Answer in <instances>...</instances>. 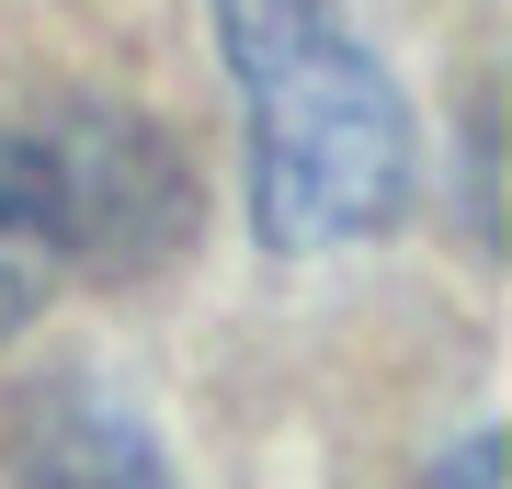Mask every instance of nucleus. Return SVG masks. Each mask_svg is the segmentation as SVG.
Returning a JSON list of instances; mask_svg holds the SVG:
<instances>
[{
    "instance_id": "f03ea898",
    "label": "nucleus",
    "mask_w": 512,
    "mask_h": 489,
    "mask_svg": "<svg viewBox=\"0 0 512 489\" xmlns=\"http://www.w3.org/2000/svg\"><path fill=\"white\" fill-rule=\"evenodd\" d=\"M35 160H46V205H57L69 273L126 285V273H160L194 239L183 148H171L160 126H137V114L80 103V114H57V126H35Z\"/></svg>"
},
{
    "instance_id": "f257e3e1",
    "label": "nucleus",
    "mask_w": 512,
    "mask_h": 489,
    "mask_svg": "<svg viewBox=\"0 0 512 489\" xmlns=\"http://www.w3.org/2000/svg\"><path fill=\"white\" fill-rule=\"evenodd\" d=\"M251 91V217L274 251H342L410 205V114L330 0H217Z\"/></svg>"
},
{
    "instance_id": "20e7f679",
    "label": "nucleus",
    "mask_w": 512,
    "mask_h": 489,
    "mask_svg": "<svg viewBox=\"0 0 512 489\" xmlns=\"http://www.w3.org/2000/svg\"><path fill=\"white\" fill-rule=\"evenodd\" d=\"M57 273H69V251H57L46 160H35V137H0V342L57 296Z\"/></svg>"
},
{
    "instance_id": "7ed1b4c3",
    "label": "nucleus",
    "mask_w": 512,
    "mask_h": 489,
    "mask_svg": "<svg viewBox=\"0 0 512 489\" xmlns=\"http://www.w3.org/2000/svg\"><path fill=\"white\" fill-rule=\"evenodd\" d=\"M12 478L23 489H171L160 444H148L114 399H92V387H35V399H23Z\"/></svg>"
},
{
    "instance_id": "39448f33",
    "label": "nucleus",
    "mask_w": 512,
    "mask_h": 489,
    "mask_svg": "<svg viewBox=\"0 0 512 489\" xmlns=\"http://www.w3.org/2000/svg\"><path fill=\"white\" fill-rule=\"evenodd\" d=\"M421 489H501V444H490V433H478V444H456L433 478H421Z\"/></svg>"
}]
</instances>
